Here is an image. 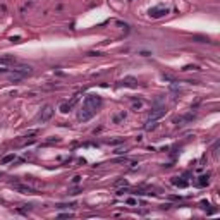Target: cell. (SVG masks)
Wrapping results in <instances>:
<instances>
[{
	"label": "cell",
	"mask_w": 220,
	"mask_h": 220,
	"mask_svg": "<svg viewBox=\"0 0 220 220\" xmlns=\"http://www.w3.org/2000/svg\"><path fill=\"white\" fill-rule=\"evenodd\" d=\"M100 105H102V100L100 98H96V96H86V100H84V107H83V112L79 113V119L81 120H88V119H91L98 109H100Z\"/></svg>",
	"instance_id": "cell-1"
},
{
	"label": "cell",
	"mask_w": 220,
	"mask_h": 220,
	"mask_svg": "<svg viewBox=\"0 0 220 220\" xmlns=\"http://www.w3.org/2000/svg\"><path fill=\"white\" fill-rule=\"evenodd\" d=\"M52 115H53V107L52 105H46L45 109L41 110V113H40V120L41 122H46V120H50Z\"/></svg>",
	"instance_id": "cell-2"
},
{
	"label": "cell",
	"mask_w": 220,
	"mask_h": 220,
	"mask_svg": "<svg viewBox=\"0 0 220 220\" xmlns=\"http://www.w3.org/2000/svg\"><path fill=\"white\" fill-rule=\"evenodd\" d=\"M16 60L12 57H5V59H0V64H14Z\"/></svg>",
	"instance_id": "cell-3"
},
{
	"label": "cell",
	"mask_w": 220,
	"mask_h": 220,
	"mask_svg": "<svg viewBox=\"0 0 220 220\" xmlns=\"http://www.w3.org/2000/svg\"><path fill=\"white\" fill-rule=\"evenodd\" d=\"M122 83H126V84H129V86H134V79H132V77H127V79H124Z\"/></svg>",
	"instance_id": "cell-4"
},
{
	"label": "cell",
	"mask_w": 220,
	"mask_h": 220,
	"mask_svg": "<svg viewBox=\"0 0 220 220\" xmlns=\"http://www.w3.org/2000/svg\"><path fill=\"white\" fill-rule=\"evenodd\" d=\"M10 160H14V155H9V156H5L2 162H3V163H7V162H10Z\"/></svg>",
	"instance_id": "cell-5"
}]
</instances>
